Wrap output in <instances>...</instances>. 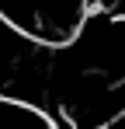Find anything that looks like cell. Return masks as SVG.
Returning a JSON list of instances; mask_svg holds the SVG:
<instances>
[{
	"label": "cell",
	"instance_id": "1",
	"mask_svg": "<svg viewBox=\"0 0 125 129\" xmlns=\"http://www.w3.org/2000/svg\"><path fill=\"white\" fill-rule=\"evenodd\" d=\"M104 129H125V115H118L115 122H108V126H104Z\"/></svg>",
	"mask_w": 125,
	"mask_h": 129
}]
</instances>
